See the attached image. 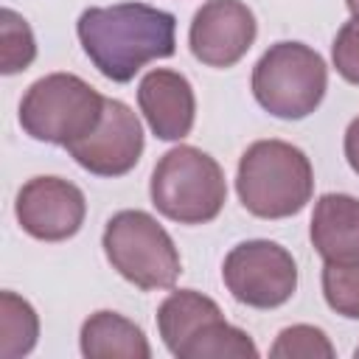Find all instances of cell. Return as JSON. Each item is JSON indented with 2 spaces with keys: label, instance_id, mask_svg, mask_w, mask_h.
<instances>
[{
  "label": "cell",
  "instance_id": "cell-1",
  "mask_svg": "<svg viewBox=\"0 0 359 359\" xmlns=\"http://www.w3.org/2000/svg\"><path fill=\"white\" fill-rule=\"evenodd\" d=\"M76 34L95 70L118 84L132 81L146 62L177 50V17L146 3L84 8Z\"/></svg>",
  "mask_w": 359,
  "mask_h": 359
},
{
  "label": "cell",
  "instance_id": "cell-2",
  "mask_svg": "<svg viewBox=\"0 0 359 359\" xmlns=\"http://www.w3.org/2000/svg\"><path fill=\"white\" fill-rule=\"evenodd\" d=\"M236 194L258 219L300 213L314 194V171L303 149L286 140H255L244 149L236 171Z\"/></svg>",
  "mask_w": 359,
  "mask_h": 359
},
{
  "label": "cell",
  "instance_id": "cell-3",
  "mask_svg": "<svg viewBox=\"0 0 359 359\" xmlns=\"http://www.w3.org/2000/svg\"><path fill=\"white\" fill-rule=\"evenodd\" d=\"M151 205L177 224H208L227 202L222 165L196 146L168 149L149 182Z\"/></svg>",
  "mask_w": 359,
  "mask_h": 359
},
{
  "label": "cell",
  "instance_id": "cell-4",
  "mask_svg": "<svg viewBox=\"0 0 359 359\" xmlns=\"http://www.w3.org/2000/svg\"><path fill=\"white\" fill-rule=\"evenodd\" d=\"M107 98L73 73H48L36 79L20 101V126L25 135L53 146H70L90 135Z\"/></svg>",
  "mask_w": 359,
  "mask_h": 359
},
{
  "label": "cell",
  "instance_id": "cell-5",
  "mask_svg": "<svg viewBox=\"0 0 359 359\" xmlns=\"http://www.w3.org/2000/svg\"><path fill=\"white\" fill-rule=\"evenodd\" d=\"M328 90L325 59L303 42H275L252 67V95L275 118L311 115Z\"/></svg>",
  "mask_w": 359,
  "mask_h": 359
},
{
  "label": "cell",
  "instance_id": "cell-6",
  "mask_svg": "<svg viewBox=\"0 0 359 359\" xmlns=\"http://www.w3.org/2000/svg\"><path fill=\"white\" fill-rule=\"evenodd\" d=\"M101 247L112 269L143 292L171 289L182 272L174 238L146 210H118L109 216Z\"/></svg>",
  "mask_w": 359,
  "mask_h": 359
},
{
  "label": "cell",
  "instance_id": "cell-7",
  "mask_svg": "<svg viewBox=\"0 0 359 359\" xmlns=\"http://www.w3.org/2000/svg\"><path fill=\"white\" fill-rule=\"evenodd\" d=\"M227 292L250 309H278L297 289V264L286 247L269 238L236 244L222 264Z\"/></svg>",
  "mask_w": 359,
  "mask_h": 359
},
{
  "label": "cell",
  "instance_id": "cell-8",
  "mask_svg": "<svg viewBox=\"0 0 359 359\" xmlns=\"http://www.w3.org/2000/svg\"><path fill=\"white\" fill-rule=\"evenodd\" d=\"M143 126L135 109L118 98H107L98 126L67 146V154L95 177H123L143 154Z\"/></svg>",
  "mask_w": 359,
  "mask_h": 359
},
{
  "label": "cell",
  "instance_id": "cell-9",
  "mask_svg": "<svg viewBox=\"0 0 359 359\" xmlns=\"http://www.w3.org/2000/svg\"><path fill=\"white\" fill-rule=\"evenodd\" d=\"M20 227L39 241H67L73 238L87 216V199L79 185L62 177H34L28 180L14 202Z\"/></svg>",
  "mask_w": 359,
  "mask_h": 359
},
{
  "label": "cell",
  "instance_id": "cell-10",
  "mask_svg": "<svg viewBox=\"0 0 359 359\" xmlns=\"http://www.w3.org/2000/svg\"><path fill=\"white\" fill-rule=\"evenodd\" d=\"M258 34L255 14L241 0H208L196 8L188 45L196 62L208 67H233L252 48Z\"/></svg>",
  "mask_w": 359,
  "mask_h": 359
},
{
  "label": "cell",
  "instance_id": "cell-11",
  "mask_svg": "<svg viewBox=\"0 0 359 359\" xmlns=\"http://www.w3.org/2000/svg\"><path fill=\"white\" fill-rule=\"evenodd\" d=\"M137 104L157 140H182L191 135L196 98L182 73L168 67L149 70L137 84Z\"/></svg>",
  "mask_w": 359,
  "mask_h": 359
},
{
  "label": "cell",
  "instance_id": "cell-12",
  "mask_svg": "<svg viewBox=\"0 0 359 359\" xmlns=\"http://www.w3.org/2000/svg\"><path fill=\"white\" fill-rule=\"evenodd\" d=\"M309 238L325 264H356L359 199L351 194H323L311 213Z\"/></svg>",
  "mask_w": 359,
  "mask_h": 359
},
{
  "label": "cell",
  "instance_id": "cell-13",
  "mask_svg": "<svg viewBox=\"0 0 359 359\" xmlns=\"http://www.w3.org/2000/svg\"><path fill=\"white\" fill-rule=\"evenodd\" d=\"M222 320V309L202 292L177 289L157 309V331L171 356H182V351L210 325Z\"/></svg>",
  "mask_w": 359,
  "mask_h": 359
},
{
  "label": "cell",
  "instance_id": "cell-14",
  "mask_svg": "<svg viewBox=\"0 0 359 359\" xmlns=\"http://www.w3.org/2000/svg\"><path fill=\"white\" fill-rule=\"evenodd\" d=\"M79 348L87 359H149L151 345L140 325L118 311H95L81 323Z\"/></svg>",
  "mask_w": 359,
  "mask_h": 359
},
{
  "label": "cell",
  "instance_id": "cell-15",
  "mask_svg": "<svg viewBox=\"0 0 359 359\" xmlns=\"http://www.w3.org/2000/svg\"><path fill=\"white\" fill-rule=\"evenodd\" d=\"M39 339V317L28 300L0 292V356L17 359L34 351Z\"/></svg>",
  "mask_w": 359,
  "mask_h": 359
},
{
  "label": "cell",
  "instance_id": "cell-16",
  "mask_svg": "<svg viewBox=\"0 0 359 359\" xmlns=\"http://www.w3.org/2000/svg\"><path fill=\"white\" fill-rule=\"evenodd\" d=\"M258 348L247 331L230 325L224 317L210 323L185 351L180 359H255Z\"/></svg>",
  "mask_w": 359,
  "mask_h": 359
},
{
  "label": "cell",
  "instance_id": "cell-17",
  "mask_svg": "<svg viewBox=\"0 0 359 359\" xmlns=\"http://www.w3.org/2000/svg\"><path fill=\"white\" fill-rule=\"evenodd\" d=\"M36 59V42L31 25L14 11L3 8L0 11V73L14 76L25 70Z\"/></svg>",
  "mask_w": 359,
  "mask_h": 359
},
{
  "label": "cell",
  "instance_id": "cell-18",
  "mask_svg": "<svg viewBox=\"0 0 359 359\" xmlns=\"http://www.w3.org/2000/svg\"><path fill=\"white\" fill-rule=\"evenodd\" d=\"M323 297L331 311L359 320V261L323 266Z\"/></svg>",
  "mask_w": 359,
  "mask_h": 359
},
{
  "label": "cell",
  "instance_id": "cell-19",
  "mask_svg": "<svg viewBox=\"0 0 359 359\" xmlns=\"http://www.w3.org/2000/svg\"><path fill=\"white\" fill-rule=\"evenodd\" d=\"M269 356L275 359H331L334 356V345L325 337L323 328L314 325H289L278 334V339L269 348Z\"/></svg>",
  "mask_w": 359,
  "mask_h": 359
},
{
  "label": "cell",
  "instance_id": "cell-20",
  "mask_svg": "<svg viewBox=\"0 0 359 359\" xmlns=\"http://www.w3.org/2000/svg\"><path fill=\"white\" fill-rule=\"evenodd\" d=\"M331 62L334 70L348 81L359 87V14H353L334 36L331 45Z\"/></svg>",
  "mask_w": 359,
  "mask_h": 359
},
{
  "label": "cell",
  "instance_id": "cell-21",
  "mask_svg": "<svg viewBox=\"0 0 359 359\" xmlns=\"http://www.w3.org/2000/svg\"><path fill=\"white\" fill-rule=\"evenodd\" d=\"M342 149H345V160L351 165L353 174H359V115L348 123L345 129V140H342Z\"/></svg>",
  "mask_w": 359,
  "mask_h": 359
},
{
  "label": "cell",
  "instance_id": "cell-22",
  "mask_svg": "<svg viewBox=\"0 0 359 359\" xmlns=\"http://www.w3.org/2000/svg\"><path fill=\"white\" fill-rule=\"evenodd\" d=\"M345 6L351 8V14H359V0H345Z\"/></svg>",
  "mask_w": 359,
  "mask_h": 359
},
{
  "label": "cell",
  "instance_id": "cell-23",
  "mask_svg": "<svg viewBox=\"0 0 359 359\" xmlns=\"http://www.w3.org/2000/svg\"><path fill=\"white\" fill-rule=\"evenodd\" d=\"M356 356H359V348H356Z\"/></svg>",
  "mask_w": 359,
  "mask_h": 359
}]
</instances>
